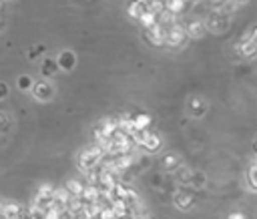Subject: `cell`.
<instances>
[{"mask_svg": "<svg viewBox=\"0 0 257 219\" xmlns=\"http://www.w3.org/2000/svg\"><path fill=\"white\" fill-rule=\"evenodd\" d=\"M106 151L100 147V145H92L88 149H84L80 155H78V169L88 173V175H94L98 171V167L102 165V159H104Z\"/></svg>", "mask_w": 257, "mask_h": 219, "instance_id": "6da1fadb", "label": "cell"}, {"mask_svg": "<svg viewBox=\"0 0 257 219\" xmlns=\"http://www.w3.org/2000/svg\"><path fill=\"white\" fill-rule=\"evenodd\" d=\"M135 145L137 147H141L145 153H155V151H159L161 149V137L157 135V133H153V131H141L139 135H137V139H135Z\"/></svg>", "mask_w": 257, "mask_h": 219, "instance_id": "7a4b0ae2", "label": "cell"}, {"mask_svg": "<svg viewBox=\"0 0 257 219\" xmlns=\"http://www.w3.org/2000/svg\"><path fill=\"white\" fill-rule=\"evenodd\" d=\"M205 24H207V30H211V32H225L229 28V16H227V12H223L219 8L209 14Z\"/></svg>", "mask_w": 257, "mask_h": 219, "instance_id": "3957f363", "label": "cell"}, {"mask_svg": "<svg viewBox=\"0 0 257 219\" xmlns=\"http://www.w3.org/2000/svg\"><path fill=\"white\" fill-rule=\"evenodd\" d=\"M32 96L40 102H46L54 96V86L46 80V78H40V80H34V86H32Z\"/></svg>", "mask_w": 257, "mask_h": 219, "instance_id": "277c9868", "label": "cell"}, {"mask_svg": "<svg viewBox=\"0 0 257 219\" xmlns=\"http://www.w3.org/2000/svg\"><path fill=\"white\" fill-rule=\"evenodd\" d=\"M145 36H147V40L153 44V46H163V44H167V28L163 26V24H155V26H151V28H147L145 30Z\"/></svg>", "mask_w": 257, "mask_h": 219, "instance_id": "5b68a950", "label": "cell"}, {"mask_svg": "<svg viewBox=\"0 0 257 219\" xmlns=\"http://www.w3.org/2000/svg\"><path fill=\"white\" fill-rule=\"evenodd\" d=\"M185 36H187V28L181 26V24H177V22L167 28V44L169 46H181L183 40H185Z\"/></svg>", "mask_w": 257, "mask_h": 219, "instance_id": "8992f818", "label": "cell"}, {"mask_svg": "<svg viewBox=\"0 0 257 219\" xmlns=\"http://www.w3.org/2000/svg\"><path fill=\"white\" fill-rule=\"evenodd\" d=\"M237 52L243 56V58H255L257 56V42L251 40V34H245L241 38V42L237 44Z\"/></svg>", "mask_w": 257, "mask_h": 219, "instance_id": "52a82bcc", "label": "cell"}, {"mask_svg": "<svg viewBox=\"0 0 257 219\" xmlns=\"http://www.w3.org/2000/svg\"><path fill=\"white\" fill-rule=\"evenodd\" d=\"M173 203H175V207H179V209H191L193 203H195L193 189H181V191H177L175 197H173Z\"/></svg>", "mask_w": 257, "mask_h": 219, "instance_id": "ba28073f", "label": "cell"}, {"mask_svg": "<svg viewBox=\"0 0 257 219\" xmlns=\"http://www.w3.org/2000/svg\"><path fill=\"white\" fill-rule=\"evenodd\" d=\"M70 199H72V195L66 191V187L56 189V191H54V197H52V209H56V211H66Z\"/></svg>", "mask_w": 257, "mask_h": 219, "instance_id": "9c48e42d", "label": "cell"}, {"mask_svg": "<svg viewBox=\"0 0 257 219\" xmlns=\"http://www.w3.org/2000/svg\"><path fill=\"white\" fill-rule=\"evenodd\" d=\"M56 62H58V66L62 68V70H72L74 68V64H76V54L72 52V50H62L60 54H58V58H56Z\"/></svg>", "mask_w": 257, "mask_h": 219, "instance_id": "30bf717a", "label": "cell"}, {"mask_svg": "<svg viewBox=\"0 0 257 219\" xmlns=\"http://www.w3.org/2000/svg\"><path fill=\"white\" fill-rule=\"evenodd\" d=\"M187 108H189V115L197 119V117H203V115H205V111H207V102H205L203 98L195 96V98H191V100H189Z\"/></svg>", "mask_w": 257, "mask_h": 219, "instance_id": "8fae6325", "label": "cell"}, {"mask_svg": "<svg viewBox=\"0 0 257 219\" xmlns=\"http://www.w3.org/2000/svg\"><path fill=\"white\" fill-rule=\"evenodd\" d=\"M205 30H207V24L205 22H201V20H191L189 24H187V36H191V38H201L203 34H205Z\"/></svg>", "mask_w": 257, "mask_h": 219, "instance_id": "7c38bea8", "label": "cell"}, {"mask_svg": "<svg viewBox=\"0 0 257 219\" xmlns=\"http://www.w3.org/2000/svg\"><path fill=\"white\" fill-rule=\"evenodd\" d=\"M58 68H60V66H58L56 60H52V58H44V60L40 62V76H42V78H50V76L56 74Z\"/></svg>", "mask_w": 257, "mask_h": 219, "instance_id": "4fadbf2b", "label": "cell"}, {"mask_svg": "<svg viewBox=\"0 0 257 219\" xmlns=\"http://www.w3.org/2000/svg\"><path fill=\"white\" fill-rule=\"evenodd\" d=\"M145 10H147V4H145V2H139V0H133V2L126 6L128 16H131V18H137V20L145 14Z\"/></svg>", "mask_w": 257, "mask_h": 219, "instance_id": "5bb4252c", "label": "cell"}, {"mask_svg": "<svg viewBox=\"0 0 257 219\" xmlns=\"http://www.w3.org/2000/svg\"><path fill=\"white\" fill-rule=\"evenodd\" d=\"M131 119H133V125L137 127V129H143V131H147V127L151 125V115H147V113H137V115H131Z\"/></svg>", "mask_w": 257, "mask_h": 219, "instance_id": "9a60e30c", "label": "cell"}, {"mask_svg": "<svg viewBox=\"0 0 257 219\" xmlns=\"http://www.w3.org/2000/svg\"><path fill=\"white\" fill-rule=\"evenodd\" d=\"M139 22H141V26H143V28L147 30V28H151V26H155V24L159 22V16H157L155 12H151V10L147 8V10H145V14H143V16L139 18Z\"/></svg>", "mask_w": 257, "mask_h": 219, "instance_id": "2e32d148", "label": "cell"}, {"mask_svg": "<svg viewBox=\"0 0 257 219\" xmlns=\"http://www.w3.org/2000/svg\"><path fill=\"white\" fill-rule=\"evenodd\" d=\"M66 191H68L72 197H80L82 191H84V185H82L78 179H70V181H66Z\"/></svg>", "mask_w": 257, "mask_h": 219, "instance_id": "e0dca14e", "label": "cell"}, {"mask_svg": "<svg viewBox=\"0 0 257 219\" xmlns=\"http://www.w3.org/2000/svg\"><path fill=\"white\" fill-rule=\"evenodd\" d=\"M185 0H165V8L169 10V12H173V14H179V12H183L185 10Z\"/></svg>", "mask_w": 257, "mask_h": 219, "instance_id": "ac0fdd59", "label": "cell"}, {"mask_svg": "<svg viewBox=\"0 0 257 219\" xmlns=\"http://www.w3.org/2000/svg\"><path fill=\"white\" fill-rule=\"evenodd\" d=\"M247 181H249V187L257 191V159H255V161L249 165V169H247Z\"/></svg>", "mask_w": 257, "mask_h": 219, "instance_id": "d6986e66", "label": "cell"}, {"mask_svg": "<svg viewBox=\"0 0 257 219\" xmlns=\"http://www.w3.org/2000/svg\"><path fill=\"white\" fill-rule=\"evenodd\" d=\"M16 84H18L20 90H32V86H34V78H32L30 74H20L18 80H16Z\"/></svg>", "mask_w": 257, "mask_h": 219, "instance_id": "ffe728a7", "label": "cell"}, {"mask_svg": "<svg viewBox=\"0 0 257 219\" xmlns=\"http://www.w3.org/2000/svg\"><path fill=\"white\" fill-rule=\"evenodd\" d=\"M163 167L173 171L175 167H179V157H177L175 153H167V155L163 157Z\"/></svg>", "mask_w": 257, "mask_h": 219, "instance_id": "44dd1931", "label": "cell"}, {"mask_svg": "<svg viewBox=\"0 0 257 219\" xmlns=\"http://www.w3.org/2000/svg\"><path fill=\"white\" fill-rule=\"evenodd\" d=\"M147 8H149L151 12H155L157 16L167 10V8H165V0H149V2H147Z\"/></svg>", "mask_w": 257, "mask_h": 219, "instance_id": "7402d4cb", "label": "cell"}, {"mask_svg": "<svg viewBox=\"0 0 257 219\" xmlns=\"http://www.w3.org/2000/svg\"><path fill=\"white\" fill-rule=\"evenodd\" d=\"M191 175H193V171H191L189 167H179V169H177V179H179L181 183H183V181H185V183H191Z\"/></svg>", "mask_w": 257, "mask_h": 219, "instance_id": "603a6c76", "label": "cell"}, {"mask_svg": "<svg viewBox=\"0 0 257 219\" xmlns=\"http://www.w3.org/2000/svg\"><path fill=\"white\" fill-rule=\"evenodd\" d=\"M203 183H205V175L203 173H193L191 175V185L193 187H201Z\"/></svg>", "mask_w": 257, "mask_h": 219, "instance_id": "cb8c5ba5", "label": "cell"}, {"mask_svg": "<svg viewBox=\"0 0 257 219\" xmlns=\"http://www.w3.org/2000/svg\"><path fill=\"white\" fill-rule=\"evenodd\" d=\"M8 131H10V119L0 113V135L2 133H8Z\"/></svg>", "mask_w": 257, "mask_h": 219, "instance_id": "d4e9b609", "label": "cell"}, {"mask_svg": "<svg viewBox=\"0 0 257 219\" xmlns=\"http://www.w3.org/2000/svg\"><path fill=\"white\" fill-rule=\"evenodd\" d=\"M72 217H74L72 211L66 209V211H58V217H56V219H72Z\"/></svg>", "mask_w": 257, "mask_h": 219, "instance_id": "484cf974", "label": "cell"}, {"mask_svg": "<svg viewBox=\"0 0 257 219\" xmlns=\"http://www.w3.org/2000/svg\"><path fill=\"white\" fill-rule=\"evenodd\" d=\"M8 96V84L6 82H0V100Z\"/></svg>", "mask_w": 257, "mask_h": 219, "instance_id": "4316f807", "label": "cell"}, {"mask_svg": "<svg viewBox=\"0 0 257 219\" xmlns=\"http://www.w3.org/2000/svg\"><path fill=\"white\" fill-rule=\"evenodd\" d=\"M229 219H245V215L243 213H231Z\"/></svg>", "mask_w": 257, "mask_h": 219, "instance_id": "83f0119b", "label": "cell"}, {"mask_svg": "<svg viewBox=\"0 0 257 219\" xmlns=\"http://www.w3.org/2000/svg\"><path fill=\"white\" fill-rule=\"evenodd\" d=\"M251 40L257 42V28H253V32H251Z\"/></svg>", "mask_w": 257, "mask_h": 219, "instance_id": "f1b7e54d", "label": "cell"}, {"mask_svg": "<svg viewBox=\"0 0 257 219\" xmlns=\"http://www.w3.org/2000/svg\"><path fill=\"white\" fill-rule=\"evenodd\" d=\"M4 205H6V201L0 199V217H2V213H4Z\"/></svg>", "mask_w": 257, "mask_h": 219, "instance_id": "f546056e", "label": "cell"}, {"mask_svg": "<svg viewBox=\"0 0 257 219\" xmlns=\"http://www.w3.org/2000/svg\"><path fill=\"white\" fill-rule=\"evenodd\" d=\"M245 2H247V0H233L235 6H241V4H245Z\"/></svg>", "mask_w": 257, "mask_h": 219, "instance_id": "4dcf8cb0", "label": "cell"}, {"mask_svg": "<svg viewBox=\"0 0 257 219\" xmlns=\"http://www.w3.org/2000/svg\"><path fill=\"white\" fill-rule=\"evenodd\" d=\"M253 149H255V151H257V139H255V143H253Z\"/></svg>", "mask_w": 257, "mask_h": 219, "instance_id": "1f68e13d", "label": "cell"}, {"mask_svg": "<svg viewBox=\"0 0 257 219\" xmlns=\"http://www.w3.org/2000/svg\"><path fill=\"white\" fill-rule=\"evenodd\" d=\"M211 2H223V0H211Z\"/></svg>", "mask_w": 257, "mask_h": 219, "instance_id": "d6a6232c", "label": "cell"}, {"mask_svg": "<svg viewBox=\"0 0 257 219\" xmlns=\"http://www.w3.org/2000/svg\"><path fill=\"white\" fill-rule=\"evenodd\" d=\"M139 2H145V4H147V2H149V0H139Z\"/></svg>", "mask_w": 257, "mask_h": 219, "instance_id": "836d02e7", "label": "cell"}, {"mask_svg": "<svg viewBox=\"0 0 257 219\" xmlns=\"http://www.w3.org/2000/svg\"><path fill=\"white\" fill-rule=\"evenodd\" d=\"M185 2H191V0H185Z\"/></svg>", "mask_w": 257, "mask_h": 219, "instance_id": "e575fe53", "label": "cell"}]
</instances>
